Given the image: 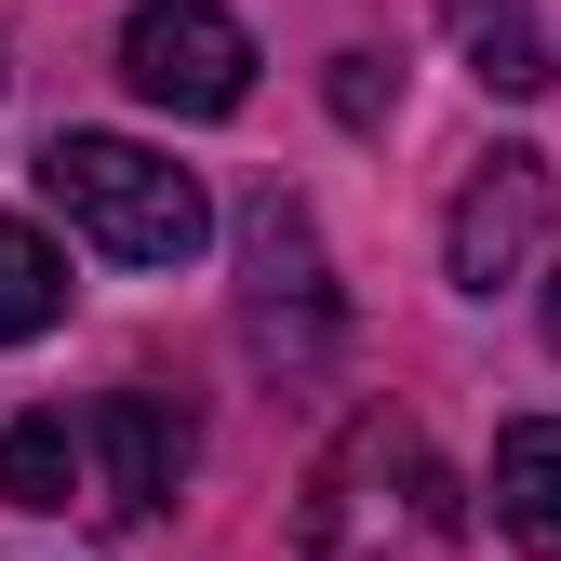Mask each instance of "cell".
<instances>
[{
	"label": "cell",
	"instance_id": "cell-1",
	"mask_svg": "<svg viewBox=\"0 0 561 561\" xmlns=\"http://www.w3.org/2000/svg\"><path fill=\"white\" fill-rule=\"evenodd\" d=\"M455 535H468V481L388 401L347 414L334 455L308 468V495H295V548L308 561H455Z\"/></svg>",
	"mask_w": 561,
	"mask_h": 561
},
{
	"label": "cell",
	"instance_id": "cell-2",
	"mask_svg": "<svg viewBox=\"0 0 561 561\" xmlns=\"http://www.w3.org/2000/svg\"><path fill=\"white\" fill-rule=\"evenodd\" d=\"M41 201L107 267H187L201 241H215L201 174H174L161 148H134V134H54V148H41Z\"/></svg>",
	"mask_w": 561,
	"mask_h": 561
},
{
	"label": "cell",
	"instance_id": "cell-3",
	"mask_svg": "<svg viewBox=\"0 0 561 561\" xmlns=\"http://www.w3.org/2000/svg\"><path fill=\"white\" fill-rule=\"evenodd\" d=\"M228 254H241V347H254L280 388L334 375V347H347V295H334V254H321L308 201L280 187V174H267V187H241Z\"/></svg>",
	"mask_w": 561,
	"mask_h": 561
},
{
	"label": "cell",
	"instance_id": "cell-4",
	"mask_svg": "<svg viewBox=\"0 0 561 561\" xmlns=\"http://www.w3.org/2000/svg\"><path fill=\"white\" fill-rule=\"evenodd\" d=\"M121 81L174 121H228L254 94V27L215 14V0H134L121 14Z\"/></svg>",
	"mask_w": 561,
	"mask_h": 561
},
{
	"label": "cell",
	"instance_id": "cell-5",
	"mask_svg": "<svg viewBox=\"0 0 561 561\" xmlns=\"http://www.w3.org/2000/svg\"><path fill=\"white\" fill-rule=\"evenodd\" d=\"M535 241H548V161L535 148H481L468 187H455V215H442L455 295H508V280L535 267Z\"/></svg>",
	"mask_w": 561,
	"mask_h": 561
},
{
	"label": "cell",
	"instance_id": "cell-6",
	"mask_svg": "<svg viewBox=\"0 0 561 561\" xmlns=\"http://www.w3.org/2000/svg\"><path fill=\"white\" fill-rule=\"evenodd\" d=\"M187 481V414L161 388H107L94 401V508L107 522H161Z\"/></svg>",
	"mask_w": 561,
	"mask_h": 561
},
{
	"label": "cell",
	"instance_id": "cell-7",
	"mask_svg": "<svg viewBox=\"0 0 561 561\" xmlns=\"http://www.w3.org/2000/svg\"><path fill=\"white\" fill-rule=\"evenodd\" d=\"M495 535L522 561H561V414H508L495 428Z\"/></svg>",
	"mask_w": 561,
	"mask_h": 561
},
{
	"label": "cell",
	"instance_id": "cell-8",
	"mask_svg": "<svg viewBox=\"0 0 561 561\" xmlns=\"http://www.w3.org/2000/svg\"><path fill=\"white\" fill-rule=\"evenodd\" d=\"M442 27H455L481 94H548L561 81V41L535 27V0H442Z\"/></svg>",
	"mask_w": 561,
	"mask_h": 561
},
{
	"label": "cell",
	"instance_id": "cell-9",
	"mask_svg": "<svg viewBox=\"0 0 561 561\" xmlns=\"http://www.w3.org/2000/svg\"><path fill=\"white\" fill-rule=\"evenodd\" d=\"M54 321H67V254H54V228L0 215V347H27Z\"/></svg>",
	"mask_w": 561,
	"mask_h": 561
},
{
	"label": "cell",
	"instance_id": "cell-10",
	"mask_svg": "<svg viewBox=\"0 0 561 561\" xmlns=\"http://www.w3.org/2000/svg\"><path fill=\"white\" fill-rule=\"evenodd\" d=\"M67 495H94L81 481V428L67 414H14L0 428V508H67Z\"/></svg>",
	"mask_w": 561,
	"mask_h": 561
},
{
	"label": "cell",
	"instance_id": "cell-11",
	"mask_svg": "<svg viewBox=\"0 0 561 561\" xmlns=\"http://www.w3.org/2000/svg\"><path fill=\"white\" fill-rule=\"evenodd\" d=\"M321 107H334L347 134H388V107H401V67H388V54H334V67H321Z\"/></svg>",
	"mask_w": 561,
	"mask_h": 561
},
{
	"label": "cell",
	"instance_id": "cell-12",
	"mask_svg": "<svg viewBox=\"0 0 561 561\" xmlns=\"http://www.w3.org/2000/svg\"><path fill=\"white\" fill-rule=\"evenodd\" d=\"M548 347H561V267H548Z\"/></svg>",
	"mask_w": 561,
	"mask_h": 561
}]
</instances>
